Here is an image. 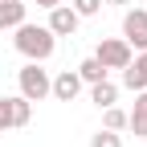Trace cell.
Instances as JSON below:
<instances>
[{
  "label": "cell",
  "mask_w": 147,
  "mask_h": 147,
  "mask_svg": "<svg viewBox=\"0 0 147 147\" xmlns=\"http://www.w3.org/2000/svg\"><path fill=\"white\" fill-rule=\"evenodd\" d=\"M12 33H16V37H12L16 53H21V57H29V61H49V57H53V49H57V37L49 33V25L21 21Z\"/></svg>",
  "instance_id": "obj_1"
},
{
  "label": "cell",
  "mask_w": 147,
  "mask_h": 147,
  "mask_svg": "<svg viewBox=\"0 0 147 147\" xmlns=\"http://www.w3.org/2000/svg\"><path fill=\"white\" fill-rule=\"evenodd\" d=\"M16 86L29 102H41V98H49V69H41V61H25L16 69Z\"/></svg>",
  "instance_id": "obj_2"
},
{
  "label": "cell",
  "mask_w": 147,
  "mask_h": 147,
  "mask_svg": "<svg viewBox=\"0 0 147 147\" xmlns=\"http://www.w3.org/2000/svg\"><path fill=\"white\" fill-rule=\"evenodd\" d=\"M33 119V102L25 94L16 98H0V131H12V127H29Z\"/></svg>",
  "instance_id": "obj_3"
},
{
  "label": "cell",
  "mask_w": 147,
  "mask_h": 147,
  "mask_svg": "<svg viewBox=\"0 0 147 147\" xmlns=\"http://www.w3.org/2000/svg\"><path fill=\"white\" fill-rule=\"evenodd\" d=\"M94 57H98L106 69H123L127 61L135 57V49L127 45L123 37H102V41H98V49H94Z\"/></svg>",
  "instance_id": "obj_4"
},
{
  "label": "cell",
  "mask_w": 147,
  "mask_h": 147,
  "mask_svg": "<svg viewBox=\"0 0 147 147\" xmlns=\"http://www.w3.org/2000/svg\"><path fill=\"white\" fill-rule=\"evenodd\" d=\"M123 41L135 53L147 49V8H127L123 12Z\"/></svg>",
  "instance_id": "obj_5"
},
{
  "label": "cell",
  "mask_w": 147,
  "mask_h": 147,
  "mask_svg": "<svg viewBox=\"0 0 147 147\" xmlns=\"http://www.w3.org/2000/svg\"><path fill=\"white\" fill-rule=\"evenodd\" d=\"M45 12H49V33H53V37H74L78 25H82V16L74 12L65 0H61V4H53V8H45Z\"/></svg>",
  "instance_id": "obj_6"
},
{
  "label": "cell",
  "mask_w": 147,
  "mask_h": 147,
  "mask_svg": "<svg viewBox=\"0 0 147 147\" xmlns=\"http://www.w3.org/2000/svg\"><path fill=\"white\" fill-rule=\"evenodd\" d=\"M49 94L57 98V102H74L82 94V78H78V69H61L57 78H49Z\"/></svg>",
  "instance_id": "obj_7"
},
{
  "label": "cell",
  "mask_w": 147,
  "mask_h": 147,
  "mask_svg": "<svg viewBox=\"0 0 147 147\" xmlns=\"http://www.w3.org/2000/svg\"><path fill=\"white\" fill-rule=\"evenodd\" d=\"M123 86L127 90H147V49H139L135 57L123 65Z\"/></svg>",
  "instance_id": "obj_8"
},
{
  "label": "cell",
  "mask_w": 147,
  "mask_h": 147,
  "mask_svg": "<svg viewBox=\"0 0 147 147\" xmlns=\"http://www.w3.org/2000/svg\"><path fill=\"white\" fill-rule=\"evenodd\" d=\"M127 131L135 139H147V90H135V106L127 110Z\"/></svg>",
  "instance_id": "obj_9"
},
{
  "label": "cell",
  "mask_w": 147,
  "mask_h": 147,
  "mask_svg": "<svg viewBox=\"0 0 147 147\" xmlns=\"http://www.w3.org/2000/svg\"><path fill=\"white\" fill-rule=\"evenodd\" d=\"M21 21H29V4L25 0H0V33L16 29Z\"/></svg>",
  "instance_id": "obj_10"
},
{
  "label": "cell",
  "mask_w": 147,
  "mask_h": 147,
  "mask_svg": "<svg viewBox=\"0 0 147 147\" xmlns=\"http://www.w3.org/2000/svg\"><path fill=\"white\" fill-rule=\"evenodd\" d=\"M90 102H94L98 110H102V106H115V102H119V86H115V82H106V78L94 82V86H90Z\"/></svg>",
  "instance_id": "obj_11"
},
{
  "label": "cell",
  "mask_w": 147,
  "mask_h": 147,
  "mask_svg": "<svg viewBox=\"0 0 147 147\" xmlns=\"http://www.w3.org/2000/svg\"><path fill=\"white\" fill-rule=\"evenodd\" d=\"M78 78H82V86H94V82L106 78V65H102L98 57H82V61H78Z\"/></svg>",
  "instance_id": "obj_12"
},
{
  "label": "cell",
  "mask_w": 147,
  "mask_h": 147,
  "mask_svg": "<svg viewBox=\"0 0 147 147\" xmlns=\"http://www.w3.org/2000/svg\"><path fill=\"white\" fill-rule=\"evenodd\" d=\"M102 127L106 131H127V110L123 106H102Z\"/></svg>",
  "instance_id": "obj_13"
},
{
  "label": "cell",
  "mask_w": 147,
  "mask_h": 147,
  "mask_svg": "<svg viewBox=\"0 0 147 147\" xmlns=\"http://www.w3.org/2000/svg\"><path fill=\"white\" fill-rule=\"evenodd\" d=\"M90 147H123V131H94L90 135Z\"/></svg>",
  "instance_id": "obj_14"
},
{
  "label": "cell",
  "mask_w": 147,
  "mask_h": 147,
  "mask_svg": "<svg viewBox=\"0 0 147 147\" xmlns=\"http://www.w3.org/2000/svg\"><path fill=\"white\" fill-rule=\"evenodd\" d=\"M69 8L86 21V16H98V12H102V0H69Z\"/></svg>",
  "instance_id": "obj_15"
},
{
  "label": "cell",
  "mask_w": 147,
  "mask_h": 147,
  "mask_svg": "<svg viewBox=\"0 0 147 147\" xmlns=\"http://www.w3.org/2000/svg\"><path fill=\"white\" fill-rule=\"evenodd\" d=\"M102 4H115V8H127V4H135V0H102Z\"/></svg>",
  "instance_id": "obj_16"
},
{
  "label": "cell",
  "mask_w": 147,
  "mask_h": 147,
  "mask_svg": "<svg viewBox=\"0 0 147 147\" xmlns=\"http://www.w3.org/2000/svg\"><path fill=\"white\" fill-rule=\"evenodd\" d=\"M37 8H53V4H61V0H33Z\"/></svg>",
  "instance_id": "obj_17"
},
{
  "label": "cell",
  "mask_w": 147,
  "mask_h": 147,
  "mask_svg": "<svg viewBox=\"0 0 147 147\" xmlns=\"http://www.w3.org/2000/svg\"><path fill=\"white\" fill-rule=\"evenodd\" d=\"M143 8H147V4H143Z\"/></svg>",
  "instance_id": "obj_18"
}]
</instances>
